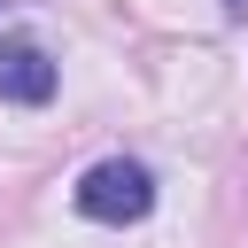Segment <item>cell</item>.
<instances>
[{
    "mask_svg": "<svg viewBox=\"0 0 248 248\" xmlns=\"http://www.w3.org/2000/svg\"><path fill=\"white\" fill-rule=\"evenodd\" d=\"M78 209H85L93 225H140V217L155 209V178H147V163H124V155L93 163V170L78 178Z\"/></svg>",
    "mask_w": 248,
    "mask_h": 248,
    "instance_id": "obj_1",
    "label": "cell"
},
{
    "mask_svg": "<svg viewBox=\"0 0 248 248\" xmlns=\"http://www.w3.org/2000/svg\"><path fill=\"white\" fill-rule=\"evenodd\" d=\"M0 101H54V62L31 39H0Z\"/></svg>",
    "mask_w": 248,
    "mask_h": 248,
    "instance_id": "obj_2",
    "label": "cell"
},
{
    "mask_svg": "<svg viewBox=\"0 0 248 248\" xmlns=\"http://www.w3.org/2000/svg\"><path fill=\"white\" fill-rule=\"evenodd\" d=\"M225 8H232V16H248V0H225Z\"/></svg>",
    "mask_w": 248,
    "mask_h": 248,
    "instance_id": "obj_3",
    "label": "cell"
}]
</instances>
